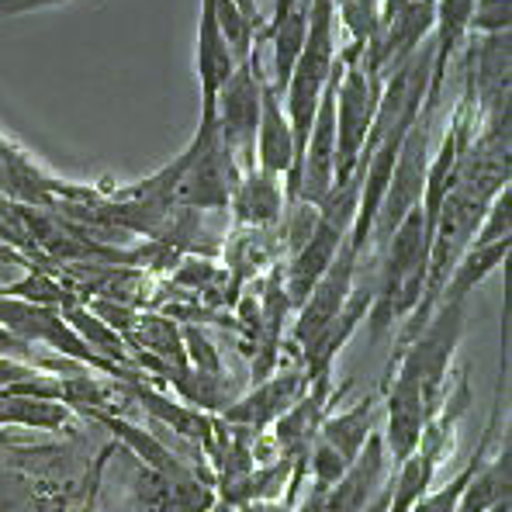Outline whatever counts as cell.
I'll return each instance as SVG.
<instances>
[{"mask_svg": "<svg viewBox=\"0 0 512 512\" xmlns=\"http://www.w3.org/2000/svg\"><path fill=\"white\" fill-rule=\"evenodd\" d=\"M0 512H49L42 502L28 499V495L18 492H0Z\"/></svg>", "mask_w": 512, "mask_h": 512, "instance_id": "cell-28", "label": "cell"}, {"mask_svg": "<svg viewBox=\"0 0 512 512\" xmlns=\"http://www.w3.org/2000/svg\"><path fill=\"white\" fill-rule=\"evenodd\" d=\"M433 111L429 104H423L416 115V122L409 125L402 146H398V160L395 170H391L388 191H384V201L374 215L371 225V246H381L391 239V232L402 225V218L409 212H416L419 201H423V187H426V170H429V146H433ZM367 246V250H371Z\"/></svg>", "mask_w": 512, "mask_h": 512, "instance_id": "cell-2", "label": "cell"}, {"mask_svg": "<svg viewBox=\"0 0 512 512\" xmlns=\"http://www.w3.org/2000/svg\"><path fill=\"white\" fill-rule=\"evenodd\" d=\"M308 374L305 371H274L270 378L256 381L246 395L232 398L222 409V423L225 426H239V429H267L274 426L291 405L298 402L308 391Z\"/></svg>", "mask_w": 512, "mask_h": 512, "instance_id": "cell-6", "label": "cell"}, {"mask_svg": "<svg viewBox=\"0 0 512 512\" xmlns=\"http://www.w3.org/2000/svg\"><path fill=\"white\" fill-rule=\"evenodd\" d=\"M263 59L260 49L253 52L246 63L236 66L229 80L218 90V101H215V128L222 135V142L232 149L236 163L246 170L256 167V122H260V94H263Z\"/></svg>", "mask_w": 512, "mask_h": 512, "instance_id": "cell-4", "label": "cell"}, {"mask_svg": "<svg viewBox=\"0 0 512 512\" xmlns=\"http://www.w3.org/2000/svg\"><path fill=\"white\" fill-rule=\"evenodd\" d=\"M388 468L391 457L384 450L381 429H374L367 436L364 450L346 464L340 481L326 492V512H364L381 495V488L388 485Z\"/></svg>", "mask_w": 512, "mask_h": 512, "instance_id": "cell-8", "label": "cell"}, {"mask_svg": "<svg viewBox=\"0 0 512 512\" xmlns=\"http://www.w3.org/2000/svg\"><path fill=\"white\" fill-rule=\"evenodd\" d=\"M180 340H184V360H187V371L194 374H225V364H222V353L215 350L212 340H208L205 333H201L198 326H187L184 333H180Z\"/></svg>", "mask_w": 512, "mask_h": 512, "instance_id": "cell-23", "label": "cell"}, {"mask_svg": "<svg viewBox=\"0 0 512 512\" xmlns=\"http://www.w3.org/2000/svg\"><path fill=\"white\" fill-rule=\"evenodd\" d=\"M506 239H512V187H502L492 198V205L485 208L471 246H492V243H506Z\"/></svg>", "mask_w": 512, "mask_h": 512, "instance_id": "cell-22", "label": "cell"}, {"mask_svg": "<svg viewBox=\"0 0 512 512\" xmlns=\"http://www.w3.org/2000/svg\"><path fill=\"white\" fill-rule=\"evenodd\" d=\"M80 416H87V419H94V423H101L104 429H111V433H115V440L125 443L128 454H132L135 461H142L153 474L167 478L170 485H173V481L191 478V471H187L184 457H180L177 450H170L167 443H160L153 433H146V429L128 423L125 416H115V412H97V409H80Z\"/></svg>", "mask_w": 512, "mask_h": 512, "instance_id": "cell-13", "label": "cell"}, {"mask_svg": "<svg viewBox=\"0 0 512 512\" xmlns=\"http://www.w3.org/2000/svg\"><path fill=\"white\" fill-rule=\"evenodd\" d=\"M512 28V0H474L468 35H502Z\"/></svg>", "mask_w": 512, "mask_h": 512, "instance_id": "cell-24", "label": "cell"}, {"mask_svg": "<svg viewBox=\"0 0 512 512\" xmlns=\"http://www.w3.org/2000/svg\"><path fill=\"white\" fill-rule=\"evenodd\" d=\"M73 0H0V18H18V14L49 11V7H63Z\"/></svg>", "mask_w": 512, "mask_h": 512, "instance_id": "cell-26", "label": "cell"}, {"mask_svg": "<svg viewBox=\"0 0 512 512\" xmlns=\"http://www.w3.org/2000/svg\"><path fill=\"white\" fill-rule=\"evenodd\" d=\"M222 253H225V270H229L232 288H243L246 281H256L270 267L284 263L281 225L277 229H243V225H232V232L225 236Z\"/></svg>", "mask_w": 512, "mask_h": 512, "instance_id": "cell-12", "label": "cell"}, {"mask_svg": "<svg viewBox=\"0 0 512 512\" xmlns=\"http://www.w3.org/2000/svg\"><path fill=\"white\" fill-rule=\"evenodd\" d=\"M256 170H267L288 184L295 170V135H291L288 115H284V97L263 80L260 94V122H256Z\"/></svg>", "mask_w": 512, "mask_h": 512, "instance_id": "cell-11", "label": "cell"}, {"mask_svg": "<svg viewBox=\"0 0 512 512\" xmlns=\"http://www.w3.org/2000/svg\"><path fill=\"white\" fill-rule=\"evenodd\" d=\"M471 7L474 0H436V42L429 45L433 49V59H429V87H426V101L429 108L440 104L443 84H447L450 73V59L457 56V49L468 39V21H471Z\"/></svg>", "mask_w": 512, "mask_h": 512, "instance_id": "cell-14", "label": "cell"}, {"mask_svg": "<svg viewBox=\"0 0 512 512\" xmlns=\"http://www.w3.org/2000/svg\"><path fill=\"white\" fill-rule=\"evenodd\" d=\"M236 56L215 25V0H201L198 14V45H194V73L201 90V122H215V101L225 80L236 73Z\"/></svg>", "mask_w": 512, "mask_h": 512, "instance_id": "cell-9", "label": "cell"}, {"mask_svg": "<svg viewBox=\"0 0 512 512\" xmlns=\"http://www.w3.org/2000/svg\"><path fill=\"white\" fill-rule=\"evenodd\" d=\"M305 35H308V0H301L288 11V18L274 28V32L263 39V45H270V77L267 84L284 97L291 73H295L301 49H305Z\"/></svg>", "mask_w": 512, "mask_h": 512, "instance_id": "cell-17", "label": "cell"}, {"mask_svg": "<svg viewBox=\"0 0 512 512\" xmlns=\"http://www.w3.org/2000/svg\"><path fill=\"white\" fill-rule=\"evenodd\" d=\"M343 73L336 80V173L333 184H343L353 177L364 156L367 135L374 128V115H378L384 80L378 77L364 56H340Z\"/></svg>", "mask_w": 512, "mask_h": 512, "instance_id": "cell-1", "label": "cell"}, {"mask_svg": "<svg viewBox=\"0 0 512 512\" xmlns=\"http://www.w3.org/2000/svg\"><path fill=\"white\" fill-rule=\"evenodd\" d=\"M73 423V409L52 398L28 395H0V429H39V433H59Z\"/></svg>", "mask_w": 512, "mask_h": 512, "instance_id": "cell-19", "label": "cell"}, {"mask_svg": "<svg viewBox=\"0 0 512 512\" xmlns=\"http://www.w3.org/2000/svg\"><path fill=\"white\" fill-rule=\"evenodd\" d=\"M326 485H319V481H308L305 495H301V502L295 506V512H326Z\"/></svg>", "mask_w": 512, "mask_h": 512, "instance_id": "cell-27", "label": "cell"}, {"mask_svg": "<svg viewBox=\"0 0 512 512\" xmlns=\"http://www.w3.org/2000/svg\"><path fill=\"white\" fill-rule=\"evenodd\" d=\"M509 471H512V450H509V436H506L499 454L485 457L481 468L471 474V481L464 485L454 512H488L492 506H499L502 499H512V492H509L512 474Z\"/></svg>", "mask_w": 512, "mask_h": 512, "instance_id": "cell-18", "label": "cell"}, {"mask_svg": "<svg viewBox=\"0 0 512 512\" xmlns=\"http://www.w3.org/2000/svg\"><path fill=\"white\" fill-rule=\"evenodd\" d=\"M32 270V256H25L21 250H14L11 243L0 239V291L11 288L18 277H25Z\"/></svg>", "mask_w": 512, "mask_h": 512, "instance_id": "cell-25", "label": "cell"}, {"mask_svg": "<svg viewBox=\"0 0 512 512\" xmlns=\"http://www.w3.org/2000/svg\"><path fill=\"white\" fill-rule=\"evenodd\" d=\"M215 25L222 32V39L229 42L236 63H246L260 49V25H253L232 0H215Z\"/></svg>", "mask_w": 512, "mask_h": 512, "instance_id": "cell-21", "label": "cell"}, {"mask_svg": "<svg viewBox=\"0 0 512 512\" xmlns=\"http://www.w3.org/2000/svg\"><path fill=\"white\" fill-rule=\"evenodd\" d=\"M384 405L378 402L374 395H367L364 402H357L353 409L346 412H336V416H326L319 426V440H326L336 454L343 457L346 464L364 450L367 436L378 429V419H381Z\"/></svg>", "mask_w": 512, "mask_h": 512, "instance_id": "cell-16", "label": "cell"}, {"mask_svg": "<svg viewBox=\"0 0 512 512\" xmlns=\"http://www.w3.org/2000/svg\"><path fill=\"white\" fill-rule=\"evenodd\" d=\"M0 295H11V298H21V301H32V305H45V308H70L77 305V295H73L70 288H66L63 281H56L52 274H45V270L32 267L25 277H18V281L11 284V288H4Z\"/></svg>", "mask_w": 512, "mask_h": 512, "instance_id": "cell-20", "label": "cell"}, {"mask_svg": "<svg viewBox=\"0 0 512 512\" xmlns=\"http://www.w3.org/2000/svg\"><path fill=\"white\" fill-rule=\"evenodd\" d=\"M232 4H236L239 11H243L246 18L253 21V25H260V28H263V14H260V7H256V0H232Z\"/></svg>", "mask_w": 512, "mask_h": 512, "instance_id": "cell-29", "label": "cell"}, {"mask_svg": "<svg viewBox=\"0 0 512 512\" xmlns=\"http://www.w3.org/2000/svg\"><path fill=\"white\" fill-rule=\"evenodd\" d=\"M357 270H360V253L353 250L350 243H343V250L336 253V260L329 263V270L315 281V288L308 291V298L295 308L291 340H295L298 350H305V346L343 312V305L350 301L353 288H357Z\"/></svg>", "mask_w": 512, "mask_h": 512, "instance_id": "cell-5", "label": "cell"}, {"mask_svg": "<svg viewBox=\"0 0 512 512\" xmlns=\"http://www.w3.org/2000/svg\"><path fill=\"white\" fill-rule=\"evenodd\" d=\"M509 250H512V239L506 243H492V246H468V253L454 263L450 277L443 281V291L436 298V308L440 305H464L471 291H478L502 263L509 260ZM433 308V312H436Z\"/></svg>", "mask_w": 512, "mask_h": 512, "instance_id": "cell-15", "label": "cell"}, {"mask_svg": "<svg viewBox=\"0 0 512 512\" xmlns=\"http://www.w3.org/2000/svg\"><path fill=\"white\" fill-rule=\"evenodd\" d=\"M429 423V409L423 398V384L405 367H395L388 398H384V450L395 464H402L423 440V429Z\"/></svg>", "mask_w": 512, "mask_h": 512, "instance_id": "cell-7", "label": "cell"}, {"mask_svg": "<svg viewBox=\"0 0 512 512\" xmlns=\"http://www.w3.org/2000/svg\"><path fill=\"white\" fill-rule=\"evenodd\" d=\"M284 208H288L284 180L253 167L239 177L225 212H232V225H243V229H277L284 218Z\"/></svg>", "mask_w": 512, "mask_h": 512, "instance_id": "cell-10", "label": "cell"}, {"mask_svg": "<svg viewBox=\"0 0 512 512\" xmlns=\"http://www.w3.org/2000/svg\"><path fill=\"white\" fill-rule=\"evenodd\" d=\"M464 319H468L464 305H440L429 315L426 326L398 350V367L416 374V381L423 384L429 419L440 412L443 398H447L450 364H454V353L464 340Z\"/></svg>", "mask_w": 512, "mask_h": 512, "instance_id": "cell-3", "label": "cell"}]
</instances>
